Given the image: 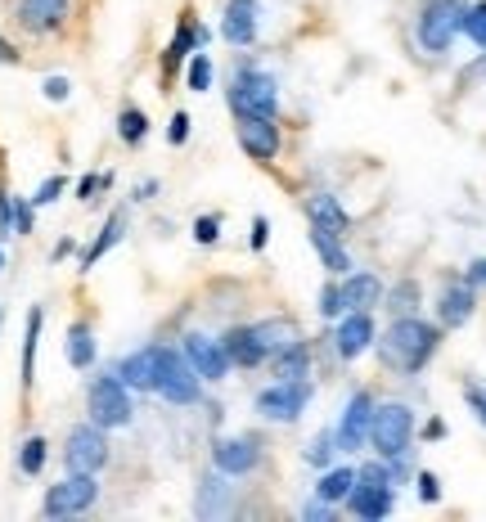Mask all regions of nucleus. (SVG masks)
<instances>
[{
  "mask_svg": "<svg viewBox=\"0 0 486 522\" xmlns=\"http://www.w3.org/2000/svg\"><path fill=\"white\" fill-rule=\"evenodd\" d=\"M180 351H185V360L194 365V374L203 378V383H225V374L234 369L230 356H225V342L207 329H189L185 338H180Z\"/></svg>",
  "mask_w": 486,
  "mask_h": 522,
  "instance_id": "obj_11",
  "label": "nucleus"
},
{
  "mask_svg": "<svg viewBox=\"0 0 486 522\" xmlns=\"http://www.w3.org/2000/svg\"><path fill=\"white\" fill-rule=\"evenodd\" d=\"M441 333L446 329H441L437 320H423L419 311L392 315V324L378 333V356H383L387 369L414 378V374H423V369L432 365V356L441 351Z\"/></svg>",
  "mask_w": 486,
  "mask_h": 522,
  "instance_id": "obj_1",
  "label": "nucleus"
},
{
  "mask_svg": "<svg viewBox=\"0 0 486 522\" xmlns=\"http://www.w3.org/2000/svg\"><path fill=\"white\" fill-rule=\"evenodd\" d=\"M207 45H212V27L198 23L194 9H185V14H180L176 36H171V45L162 50V72H167V77H176L180 63H185L194 50H207Z\"/></svg>",
  "mask_w": 486,
  "mask_h": 522,
  "instance_id": "obj_17",
  "label": "nucleus"
},
{
  "mask_svg": "<svg viewBox=\"0 0 486 522\" xmlns=\"http://www.w3.org/2000/svg\"><path fill=\"white\" fill-rule=\"evenodd\" d=\"M86 414H90V423H99V428H108V432L131 423L135 401H131V387L117 378V369H99L86 383Z\"/></svg>",
  "mask_w": 486,
  "mask_h": 522,
  "instance_id": "obj_3",
  "label": "nucleus"
},
{
  "mask_svg": "<svg viewBox=\"0 0 486 522\" xmlns=\"http://www.w3.org/2000/svg\"><path fill=\"white\" fill-rule=\"evenodd\" d=\"M383 302L392 315H414L423 306V293H419V279H396L392 288H383Z\"/></svg>",
  "mask_w": 486,
  "mask_h": 522,
  "instance_id": "obj_32",
  "label": "nucleus"
},
{
  "mask_svg": "<svg viewBox=\"0 0 486 522\" xmlns=\"http://www.w3.org/2000/svg\"><path fill=\"white\" fill-rule=\"evenodd\" d=\"M414 491H419L423 504H437L441 500V477L428 473V468H419V473H414Z\"/></svg>",
  "mask_w": 486,
  "mask_h": 522,
  "instance_id": "obj_40",
  "label": "nucleus"
},
{
  "mask_svg": "<svg viewBox=\"0 0 486 522\" xmlns=\"http://www.w3.org/2000/svg\"><path fill=\"white\" fill-rule=\"evenodd\" d=\"M320 315L324 320H338V315H347V302H342V279L329 275L320 288Z\"/></svg>",
  "mask_w": 486,
  "mask_h": 522,
  "instance_id": "obj_37",
  "label": "nucleus"
},
{
  "mask_svg": "<svg viewBox=\"0 0 486 522\" xmlns=\"http://www.w3.org/2000/svg\"><path fill=\"white\" fill-rule=\"evenodd\" d=\"M311 360H315L311 342L293 338L288 347H279L275 356H270V374L275 378H311Z\"/></svg>",
  "mask_w": 486,
  "mask_h": 522,
  "instance_id": "obj_26",
  "label": "nucleus"
},
{
  "mask_svg": "<svg viewBox=\"0 0 486 522\" xmlns=\"http://www.w3.org/2000/svg\"><path fill=\"white\" fill-rule=\"evenodd\" d=\"M0 63H18V45H9L5 36H0Z\"/></svg>",
  "mask_w": 486,
  "mask_h": 522,
  "instance_id": "obj_53",
  "label": "nucleus"
},
{
  "mask_svg": "<svg viewBox=\"0 0 486 522\" xmlns=\"http://www.w3.org/2000/svg\"><path fill=\"white\" fill-rule=\"evenodd\" d=\"M153 194H158V180L149 176V180H140V185H135V194H131V198H135V203H144V198H153Z\"/></svg>",
  "mask_w": 486,
  "mask_h": 522,
  "instance_id": "obj_50",
  "label": "nucleus"
},
{
  "mask_svg": "<svg viewBox=\"0 0 486 522\" xmlns=\"http://www.w3.org/2000/svg\"><path fill=\"white\" fill-rule=\"evenodd\" d=\"M311 248H315V257H320V266L329 270V275H347L351 270V257H347V248H342V234H333V230H324V225H311Z\"/></svg>",
  "mask_w": 486,
  "mask_h": 522,
  "instance_id": "obj_25",
  "label": "nucleus"
},
{
  "mask_svg": "<svg viewBox=\"0 0 486 522\" xmlns=\"http://www.w3.org/2000/svg\"><path fill=\"white\" fill-rule=\"evenodd\" d=\"M41 95L50 99V104H68L72 81H68V77H45V81H41Z\"/></svg>",
  "mask_w": 486,
  "mask_h": 522,
  "instance_id": "obj_45",
  "label": "nucleus"
},
{
  "mask_svg": "<svg viewBox=\"0 0 486 522\" xmlns=\"http://www.w3.org/2000/svg\"><path fill=\"white\" fill-rule=\"evenodd\" d=\"M459 36H468L477 50H486V0H473V5H464V23H459Z\"/></svg>",
  "mask_w": 486,
  "mask_h": 522,
  "instance_id": "obj_36",
  "label": "nucleus"
},
{
  "mask_svg": "<svg viewBox=\"0 0 486 522\" xmlns=\"http://www.w3.org/2000/svg\"><path fill=\"white\" fill-rule=\"evenodd\" d=\"M234 477H225L221 468H212V473H203V482H198V500H194V513L198 518H225L234 504Z\"/></svg>",
  "mask_w": 486,
  "mask_h": 522,
  "instance_id": "obj_23",
  "label": "nucleus"
},
{
  "mask_svg": "<svg viewBox=\"0 0 486 522\" xmlns=\"http://www.w3.org/2000/svg\"><path fill=\"white\" fill-rule=\"evenodd\" d=\"M153 392H158L167 405H176V410L203 401V378L194 374L185 351L171 347V342H158V387H153Z\"/></svg>",
  "mask_w": 486,
  "mask_h": 522,
  "instance_id": "obj_4",
  "label": "nucleus"
},
{
  "mask_svg": "<svg viewBox=\"0 0 486 522\" xmlns=\"http://www.w3.org/2000/svg\"><path fill=\"white\" fill-rule=\"evenodd\" d=\"M117 140L131 144V149H140L144 140H149V113L135 104H126L122 113H117Z\"/></svg>",
  "mask_w": 486,
  "mask_h": 522,
  "instance_id": "obj_33",
  "label": "nucleus"
},
{
  "mask_svg": "<svg viewBox=\"0 0 486 522\" xmlns=\"http://www.w3.org/2000/svg\"><path fill=\"white\" fill-rule=\"evenodd\" d=\"M221 239V216H198L194 221V243H203V248H212V243Z\"/></svg>",
  "mask_w": 486,
  "mask_h": 522,
  "instance_id": "obj_42",
  "label": "nucleus"
},
{
  "mask_svg": "<svg viewBox=\"0 0 486 522\" xmlns=\"http://www.w3.org/2000/svg\"><path fill=\"white\" fill-rule=\"evenodd\" d=\"M63 189H68V176H45V180H41V189H36V194H32V203H36V207L59 203V198H63Z\"/></svg>",
  "mask_w": 486,
  "mask_h": 522,
  "instance_id": "obj_38",
  "label": "nucleus"
},
{
  "mask_svg": "<svg viewBox=\"0 0 486 522\" xmlns=\"http://www.w3.org/2000/svg\"><path fill=\"white\" fill-rule=\"evenodd\" d=\"M261 32V9L257 0H225L221 14V36L234 45V50H252Z\"/></svg>",
  "mask_w": 486,
  "mask_h": 522,
  "instance_id": "obj_19",
  "label": "nucleus"
},
{
  "mask_svg": "<svg viewBox=\"0 0 486 522\" xmlns=\"http://www.w3.org/2000/svg\"><path fill=\"white\" fill-rule=\"evenodd\" d=\"M212 468H221L225 477L243 482V477H252V473L261 468V441L252 437V432H239V437L212 441Z\"/></svg>",
  "mask_w": 486,
  "mask_h": 522,
  "instance_id": "obj_14",
  "label": "nucleus"
},
{
  "mask_svg": "<svg viewBox=\"0 0 486 522\" xmlns=\"http://www.w3.org/2000/svg\"><path fill=\"white\" fill-rule=\"evenodd\" d=\"M36 230V203L32 198H14V234H32Z\"/></svg>",
  "mask_w": 486,
  "mask_h": 522,
  "instance_id": "obj_41",
  "label": "nucleus"
},
{
  "mask_svg": "<svg viewBox=\"0 0 486 522\" xmlns=\"http://www.w3.org/2000/svg\"><path fill=\"white\" fill-rule=\"evenodd\" d=\"M113 450H108V428L99 423H72L63 437V468L68 473H104Z\"/></svg>",
  "mask_w": 486,
  "mask_h": 522,
  "instance_id": "obj_9",
  "label": "nucleus"
},
{
  "mask_svg": "<svg viewBox=\"0 0 486 522\" xmlns=\"http://www.w3.org/2000/svg\"><path fill=\"white\" fill-rule=\"evenodd\" d=\"M302 518L306 522H333V504H324L320 495H311V500L302 504Z\"/></svg>",
  "mask_w": 486,
  "mask_h": 522,
  "instance_id": "obj_46",
  "label": "nucleus"
},
{
  "mask_svg": "<svg viewBox=\"0 0 486 522\" xmlns=\"http://www.w3.org/2000/svg\"><path fill=\"white\" fill-rule=\"evenodd\" d=\"M464 405L473 410V419L486 428V387L482 383H464Z\"/></svg>",
  "mask_w": 486,
  "mask_h": 522,
  "instance_id": "obj_43",
  "label": "nucleus"
},
{
  "mask_svg": "<svg viewBox=\"0 0 486 522\" xmlns=\"http://www.w3.org/2000/svg\"><path fill=\"white\" fill-rule=\"evenodd\" d=\"M234 135H239L243 153H248L252 162H261V167H270V162L279 158V149H284V131H279L275 117L243 113V117H234Z\"/></svg>",
  "mask_w": 486,
  "mask_h": 522,
  "instance_id": "obj_12",
  "label": "nucleus"
},
{
  "mask_svg": "<svg viewBox=\"0 0 486 522\" xmlns=\"http://www.w3.org/2000/svg\"><path fill=\"white\" fill-rule=\"evenodd\" d=\"M306 216H311V225H324V230H333V234H347L351 230L347 207H342L338 194H329V189H320V194L306 198Z\"/></svg>",
  "mask_w": 486,
  "mask_h": 522,
  "instance_id": "obj_27",
  "label": "nucleus"
},
{
  "mask_svg": "<svg viewBox=\"0 0 486 522\" xmlns=\"http://www.w3.org/2000/svg\"><path fill=\"white\" fill-rule=\"evenodd\" d=\"M126 230H131V212H126V207H113V212L104 216V225H99V234L86 243V248H81V261H77L81 275H90V270H95V261L108 257V252L126 239Z\"/></svg>",
  "mask_w": 486,
  "mask_h": 522,
  "instance_id": "obj_21",
  "label": "nucleus"
},
{
  "mask_svg": "<svg viewBox=\"0 0 486 522\" xmlns=\"http://www.w3.org/2000/svg\"><path fill=\"white\" fill-rule=\"evenodd\" d=\"M342 302H347V311H374V306H383V279L374 270H347L342 275Z\"/></svg>",
  "mask_w": 486,
  "mask_h": 522,
  "instance_id": "obj_24",
  "label": "nucleus"
},
{
  "mask_svg": "<svg viewBox=\"0 0 486 522\" xmlns=\"http://www.w3.org/2000/svg\"><path fill=\"white\" fill-rule=\"evenodd\" d=\"M99 500V473H63L54 486H45L41 500V518L63 522L77 518V513H90Z\"/></svg>",
  "mask_w": 486,
  "mask_h": 522,
  "instance_id": "obj_6",
  "label": "nucleus"
},
{
  "mask_svg": "<svg viewBox=\"0 0 486 522\" xmlns=\"http://www.w3.org/2000/svg\"><path fill=\"white\" fill-rule=\"evenodd\" d=\"M342 509H347L351 518H360V522H383L387 513L396 509V486L365 482V477H356V486H351V495L342 500Z\"/></svg>",
  "mask_w": 486,
  "mask_h": 522,
  "instance_id": "obj_18",
  "label": "nucleus"
},
{
  "mask_svg": "<svg viewBox=\"0 0 486 522\" xmlns=\"http://www.w3.org/2000/svg\"><path fill=\"white\" fill-rule=\"evenodd\" d=\"M311 396H315L311 378H275L270 387H261L252 396V410L266 423H297L306 414V405H311Z\"/></svg>",
  "mask_w": 486,
  "mask_h": 522,
  "instance_id": "obj_7",
  "label": "nucleus"
},
{
  "mask_svg": "<svg viewBox=\"0 0 486 522\" xmlns=\"http://www.w3.org/2000/svg\"><path fill=\"white\" fill-rule=\"evenodd\" d=\"M221 342H225V356H230L234 369H261V365H270V351H266V342H261L257 324H230V329L221 333Z\"/></svg>",
  "mask_w": 486,
  "mask_h": 522,
  "instance_id": "obj_20",
  "label": "nucleus"
},
{
  "mask_svg": "<svg viewBox=\"0 0 486 522\" xmlns=\"http://www.w3.org/2000/svg\"><path fill=\"white\" fill-rule=\"evenodd\" d=\"M225 104L234 117L257 113V117H279V81L270 68H261L252 54H239L225 77Z\"/></svg>",
  "mask_w": 486,
  "mask_h": 522,
  "instance_id": "obj_2",
  "label": "nucleus"
},
{
  "mask_svg": "<svg viewBox=\"0 0 486 522\" xmlns=\"http://www.w3.org/2000/svg\"><path fill=\"white\" fill-rule=\"evenodd\" d=\"M252 252H261V248H266V243H270V221H266V216H252Z\"/></svg>",
  "mask_w": 486,
  "mask_h": 522,
  "instance_id": "obj_48",
  "label": "nucleus"
},
{
  "mask_svg": "<svg viewBox=\"0 0 486 522\" xmlns=\"http://www.w3.org/2000/svg\"><path fill=\"white\" fill-rule=\"evenodd\" d=\"M185 140H189V113H185V108H176L171 122H167V144H171V149H180Z\"/></svg>",
  "mask_w": 486,
  "mask_h": 522,
  "instance_id": "obj_44",
  "label": "nucleus"
},
{
  "mask_svg": "<svg viewBox=\"0 0 486 522\" xmlns=\"http://www.w3.org/2000/svg\"><path fill=\"white\" fill-rule=\"evenodd\" d=\"M0 324H5V306H0Z\"/></svg>",
  "mask_w": 486,
  "mask_h": 522,
  "instance_id": "obj_54",
  "label": "nucleus"
},
{
  "mask_svg": "<svg viewBox=\"0 0 486 522\" xmlns=\"http://www.w3.org/2000/svg\"><path fill=\"white\" fill-rule=\"evenodd\" d=\"M63 351H68V365L72 369H90L99 360V342H95V324L90 320H72L68 324V342H63Z\"/></svg>",
  "mask_w": 486,
  "mask_h": 522,
  "instance_id": "obj_28",
  "label": "nucleus"
},
{
  "mask_svg": "<svg viewBox=\"0 0 486 522\" xmlns=\"http://www.w3.org/2000/svg\"><path fill=\"white\" fill-rule=\"evenodd\" d=\"M351 486H356V468L351 464H329V468H320V477H315V495H320L324 504H333V509L351 495Z\"/></svg>",
  "mask_w": 486,
  "mask_h": 522,
  "instance_id": "obj_29",
  "label": "nucleus"
},
{
  "mask_svg": "<svg viewBox=\"0 0 486 522\" xmlns=\"http://www.w3.org/2000/svg\"><path fill=\"white\" fill-rule=\"evenodd\" d=\"M369 446L374 455L396 459V455H410L414 446V410L405 401H378L374 410V428H369Z\"/></svg>",
  "mask_w": 486,
  "mask_h": 522,
  "instance_id": "obj_8",
  "label": "nucleus"
},
{
  "mask_svg": "<svg viewBox=\"0 0 486 522\" xmlns=\"http://www.w3.org/2000/svg\"><path fill=\"white\" fill-rule=\"evenodd\" d=\"M185 81H189V90H194V95H207V90H212V81H216V63H212V54H203V50L189 54V72H185Z\"/></svg>",
  "mask_w": 486,
  "mask_h": 522,
  "instance_id": "obj_35",
  "label": "nucleus"
},
{
  "mask_svg": "<svg viewBox=\"0 0 486 522\" xmlns=\"http://www.w3.org/2000/svg\"><path fill=\"white\" fill-rule=\"evenodd\" d=\"M464 279L477 288V293H486V257H473V261H468V266H464Z\"/></svg>",
  "mask_w": 486,
  "mask_h": 522,
  "instance_id": "obj_47",
  "label": "nucleus"
},
{
  "mask_svg": "<svg viewBox=\"0 0 486 522\" xmlns=\"http://www.w3.org/2000/svg\"><path fill=\"white\" fill-rule=\"evenodd\" d=\"M464 5L468 0H423L419 18H414V41L423 54H450L464 23Z\"/></svg>",
  "mask_w": 486,
  "mask_h": 522,
  "instance_id": "obj_5",
  "label": "nucleus"
},
{
  "mask_svg": "<svg viewBox=\"0 0 486 522\" xmlns=\"http://www.w3.org/2000/svg\"><path fill=\"white\" fill-rule=\"evenodd\" d=\"M374 392H365V387H356V392L347 396V405H342L338 423H333V432H338V446L342 455H356V450L369 446V428H374Z\"/></svg>",
  "mask_w": 486,
  "mask_h": 522,
  "instance_id": "obj_10",
  "label": "nucleus"
},
{
  "mask_svg": "<svg viewBox=\"0 0 486 522\" xmlns=\"http://www.w3.org/2000/svg\"><path fill=\"white\" fill-rule=\"evenodd\" d=\"M14 18L27 36H54L68 27L72 18V0H18Z\"/></svg>",
  "mask_w": 486,
  "mask_h": 522,
  "instance_id": "obj_16",
  "label": "nucleus"
},
{
  "mask_svg": "<svg viewBox=\"0 0 486 522\" xmlns=\"http://www.w3.org/2000/svg\"><path fill=\"white\" fill-rule=\"evenodd\" d=\"M41 324H45V311L32 306L27 311V329H23V387L32 392L36 383V347H41Z\"/></svg>",
  "mask_w": 486,
  "mask_h": 522,
  "instance_id": "obj_30",
  "label": "nucleus"
},
{
  "mask_svg": "<svg viewBox=\"0 0 486 522\" xmlns=\"http://www.w3.org/2000/svg\"><path fill=\"white\" fill-rule=\"evenodd\" d=\"M338 455H342V446H338V432L333 428H320L311 441H306V450H302V459L320 473V468H329V464H338Z\"/></svg>",
  "mask_w": 486,
  "mask_h": 522,
  "instance_id": "obj_31",
  "label": "nucleus"
},
{
  "mask_svg": "<svg viewBox=\"0 0 486 522\" xmlns=\"http://www.w3.org/2000/svg\"><path fill=\"white\" fill-rule=\"evenodd\" d=\"M108 185H113V176H108V171H86V176L77 180V198H81V203H90V198H95L99 189H108Z\"/></svg>",
  "mask_w": 486,
  "mask_h": 522,
  "instance_id": "obj_39",
  "label": "nucleus"
},
{
  "mask_svg": "<svg viewBox=\"0 0 486 522\" xmlns=\"http://www.w3.org/2000/svg\"><path fill=\"white\" fill-rule=\"evenodd\" d=\"M72 252H77V243H72V239H59V243H54V252H50V261H63V257H72Z\"/></svg>",
  "mask_w": 486,
  "mask_h": 522,
  "instance_id": "obj_52",
  "label": "nucleus"
},
{
  "mask_svg": "<svg viewBox=\"0 0 486 522\" xmlns=\"http://www.w3.org/2000/svg\"><path fill=\"white\" fill-rule=\"evenodd\" d=\"M45 459H50V441H45L41 432L23 437V446H18V473H23V477H41Z\"/></svg>",
  "mask_w": 486,
  "mask_h": 522,
  "instance_id": "obj_34",
  "label": "nucleus"
},
{
  "mask_svg": "<svg viewBox=\"0 0 486 522\" xmlns=\"http://www.w3.org/2000/svg\"><path fill=\"white\" fill-rule=\"evenodd\" d=\"M333 351L338 360H360L365 351L378 347V324H374V311H347L333 320Z\"/></svg>",
  "mask_w": 486,
  "mask_h": 522,
  "instance_id": "obj_13",
  "label": "nucleus"
},
{
  "mask_svg": "<svg viewBox=\"0 0 486 522\" xmlns=\"http://www.w3.org/2000/svg\"><path fill=\"white\" fill-rule=\"evenodd\" d=\"M0 266H5V252H0Z\"/></svg>",
  "mask_w": 486,
  "mask_h": 522,
  "instance_id": "obj_55",
  "label": "nucleus"
},
{
  "mask_svg": "<svg viewBox=\"0 0 486 522\" xmlns=\"http://www.w3.org/2000/svg\"><path fill=\"white\" fill-rule=\"evenodd\" d=\"M423 437H428V441H441V437H446V423H441V419H428V423H423Z\"/></svg>",
  "mask_w": 486,
  "mask_h": 522,
  "instance_id": "obj_51",
  "label": "nucleus"
},
{
  "mask_svg": "<svg viewBox=\"0 0 486 522\" xmlns=\"http://www.w3.org/2000/svg\"><path fill=\"white\" fill-rule=\"evenodd\" d=\"M113 369H117V378H122L131 392H153V387H158V342L126 351Z\"/></svg>",
  "mask_w": 486,
  "mask_h": 522,
  "instance_id": "obj_22",
  "label": "nucleus"
},
{
  "mask_svg": "<svg viewBox=\"0 0 486 522\" xmlns=\"http://www.w3.org/2000/svg\"><path fill=\"white\" fill-rule=\"evenodd\" d=\"M0 234H14V194H0Z\"/></svg>",
  "mask_w": 486,
  "mask_h": 522,
  "instance_id": "obj_49",
  "label": "nucleus"
},
{
  "mask_svg": "<svg viewBox=\"0 0 486 522\" xmlns=\"http://www.w3.org/2000/svg\"><path fill=\"white\" fill-rule=\"evenodd\" d=\"M477 311V288L464 275H446L437 288V324L441 329H464Z\"/></svg>",
  "mask_w": 486,
  "mask_h": 522,
  "instance_id": "obj_15",
  "label": "nucleus"
}]
</instances>
